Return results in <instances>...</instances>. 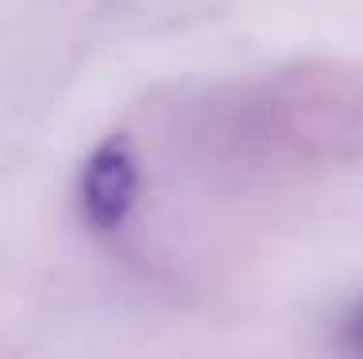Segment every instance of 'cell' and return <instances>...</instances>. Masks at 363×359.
Returning a JSON list of instances; mask_svg holds the SVG:
<instances>
[{
    "label": "cell",
    "instance_id": "cell-1",
    "mask_svg": "<svg viewBox=\"0 0 363 359\" xmlns=\"http://www.w3.org/2000/svg\"><path fill=\"white\" fill-rule=\"evenodd\" d=\"M135 186H140V170H135L132 147L124 139L101 143L82 174L85 217L97 228H116L135 201Z\"/></svg>",
    "mask_w": 363,
    "mask_h": 359
},
{
    "label": "cell",
    "instance_id": "cell-2",
    "mask_svg": "<svg viewBox=\"0 0 363 359\" xmlns=\"http://www.w3.org/2000/svg\"><path fill=\"white\" fill-rule=\"evenodd\" d=\"M348 340H352V348H356V352L363 355V313L356 321H352V332H348Z\"/></svg>",
    "mask_w": 363,
    "mask_h": 359
}]
</instances>
